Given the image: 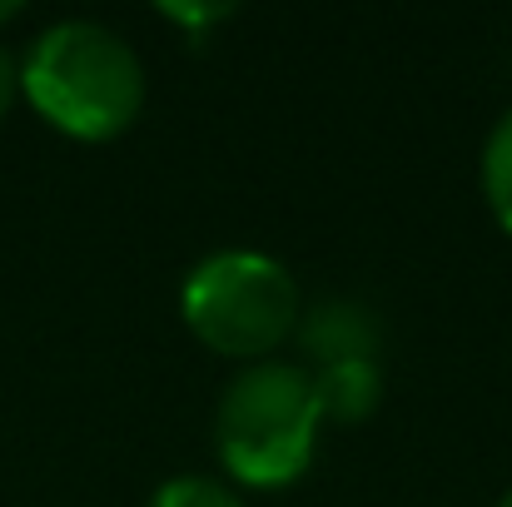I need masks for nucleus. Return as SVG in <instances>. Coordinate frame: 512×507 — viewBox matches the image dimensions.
<instances>
[{"label":"nucleus","instance_id":"nucleus-1","mask_svg":"<svg viewBox=\"0 0 512 507\" xmlns=\"http://www.w3.org/2000/svg\"><path fill=\"white\" fill-rule=\"evenodd\" d=\"M150 95L140 50L100 20L45 25L20 60V100L65 140H120Z\"/></svg>","mask_w":512,"mask_h":507},{"label":"nucleus","instance_id":"nucleus-2","mask_svg":"<svg viewBox=\"0 0 512 507\" xmlns=\"http://www.w3.org/2000/svg\"><path fill=\"white\" fill-rule=\"evenodd\" d=\"M324 413L309 363L264 358L229 373L214 403V458L229 488H294L319 453Z\"/></svg>","mask_w":512,"mask_h":507},{"label":"nucleus","instance_id":"nucleus-3","mask_svg":"<svg viewBox=\"0 0 512 507\" xmlns=\"http://www.w3.org/2000/svg\"><path fill=\"white\" fill-rule=\"evenodd\" d=\"M304 314L299 279L264 249H214L179 284V319L209 353L264 363L284 348Z\"/></svg>","mask_w":512,"mask_h":507},{"label":"nucleus","instance_id":"nucleus-4","mask_svg":"<svg viewBox=\"0 0 512 507\" xmlns=\"http://www.w3.org/2000/svg\"><path fill=\"white\" fill-rule=\"evenodd\" d=\"M294 338H299L304 358H314V368H324V363H343V358H378L383 324L358 299H324L299 314Z\"/></svg>","mask_w":512,"mask_h":507},{"label":"nucleus","instance_id":"nucleus-5","mask_svg":"<svg viewBox=\"0 0 512 507\" xmlns=\"http://www.w3.org/2000/svg\"><path fill=\"white\" fill-rule=\"evenodd\" d=\"M314 373V393H319V413L324 423H363L378 398H383V368L378 358H343V363H324V368H309Z\"/></svg>","mask_w":512,"mask_h":507},{"label":"nucleus","instance_id":"nucleus-6","mask_svg":"<svg viewBox=\"0 0 512 507\" xmlns=\"http://www.w3.org/2000/svg\"><path fill=\"white\" fill-rule=\"evenodd\" d=\"M478 179H483V199L493 224L512 239V110L498 115V125L483 140V160H478Z\"/></svg>","mask_w":512,"mask_h":507},{"label":"nucleus","instance_id":"nucleus-7","mask_svg":"<svg viewBox=\"0 0 512 507\" xmlns=\"http://www.w3.org/2000/svg\"><path fill=\"white\" fill-rule=\"evenodd\" d=\"M145 507H244V498H239V488H229L224 478L179 473V478H165Z\"/></svg>","mask_w":512,"mask_h":507},{"label":"nucleus","instance_id":"nucleus-8","mask_svg":"<svg viewBox=\"0 0 512 507\" xmlns=\"http://www.w3.org/2000/svg\"><path fill=\"white\" fill-rule=\"evenodd\" d=\"M160 15L184 25V30H204V25H219L234 15V5H160Z\"/></svg>","mask_w":512,"mask_h":507},{"label":"nucleus","instance_id":"nucleus-9","mask_svg":"<svg viewBox=\"0 0 512 507\" xmlns=\"http://www.w3.org/2000/svg\"><path fill=\"white\" fill-rule=\"evenodd\" d=\"M20 100V60L0 45V120L10 115V105Z\"/></svg>","mask_w":512,"mask_h":507},{"label":"nucleus","instance_id":"nucleus-10","mask_svg":"<svg viewBox=\"0 0 512 507\" xmlns=\"http://www.w3.org/2000/svg\"><path fill=\"white\" fill-rule=\"evenodd\" d=\"M15 15H20V5H15V0H0V25H10Z\"/></svg>","mask_w":512,"mask_h":507},{"label":"nucleus","instance_id":"nucleus-11","mask_svg":"<svg viewBox=\"0 0 512 507\" xmlns=\"http://www.w3.org/2000/svg\"><path fill=\"white\" fill-rule=\"evenodd\" d=\"M493 507H512V488H508V493H503V498H498V503H493Z\"/></svg>","mask_w":512,"mask_h":507}]
</instances>
